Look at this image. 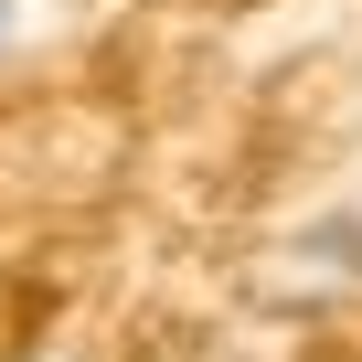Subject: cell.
<instances>
[{
  "label": "cell",
  "mask_w": 362,
  "mask_h": 362,
  "mask_svg": "<svg viewBox=\"0 0 362 362\" xmlns=\"http://www.w3.org/2000/svg\"><path fill=\"white\" fill-rule=\"evenodd\" d=\"M11 22H22V11H11V0H0V43H11Z\"/></svg>",
  "instance_id": "cell-1"
}]
</instances>
